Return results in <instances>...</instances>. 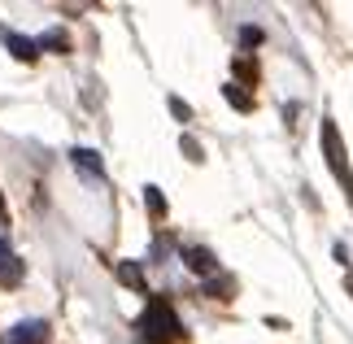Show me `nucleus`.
<instances>
[{"mask_svg":"<svg viewBox=\"0 0 353 344\" xmlns=\"http://www.w3.org/2000/svg\"><path fill=\"white\" fill-rule=\"evenodd\" d=\"M5 218H9V205H5V196H0V223H5Z\"/></svg>","mask_w":353,"mask_h":344,"instance_id":"nucleus-17","label":"nucleus"},{"mask_svg":"<svg viewBox=\"0 0 353 344\" xmlns=\"http://www.w3.org/2000/svg\"><path fill=\"white\" fill-rule=\"evenodd\" d=\"M183 153H188V157H192V161H201V144L192 140V135H183Z\"/></svg>","mask_w":353,"mask_h":344,"instance_id":"nucleus-16","label":"nucleus"},{"mask_svg":"<svg viewBox=\"0 0 353 344\" xmlns=\"http://www.w3.org/2000/svg\"><path fill=\"white\" fill-rule=\"evenodd\" d=\"M35 48H52V52H65V48H70V39H65L61 31H48L44 39H35Z\"/></svg>","mask_w":353,"mask_h":344,"instance_id":"nucleus-9","label":"nucleus"},{"mask_svg":"<svg viewBox=\"0 0 353 344\" xmlns=\"http://www.w3.org/2000/svg\"><path fill=\"white\" fill-rule=\"evenodd\" d=\"M48 340V323H39V318H31V323H18L9 332V344H44Z\"/></svg>","mask_w":353,"mask_h":344,"instance_id":"nucleus-3","label":"nucleus"},{"mask_svg":"<svg viewBox=\"0 0 353 344\" xmlns=\"http://www.w3.org/2000/svg\"><path fill=\"white\" fill-rule=\"evenodd\" d=\"M118 279L127 283V287H135V292H144V270H140V261H122V266H118Z\"/></svg>","mask_w":353,"mask_h":344,"instance_id":"nucleus-6","label":"nucleus"},{"mask_svg":"<svg viewBox=\"0 0 353 344\" xmlns=\"http://www.w3.org/2000/svg\"><path fill=\"white\" fill-rule=\"evenodd\" d=\"M5 257H9V244H5V240H0V261H5Z\"/></svg>","mask_w":353,"mask_h":344,"instance_id":"nucleus-18","label":"nucleus"},{"mask_svg":"<svg viewBox=\"0 0 353 344\" xmlns=\"http://www.w3.org/2000/svg\"><path fill=\"white\" fill-rule=\"evenodd\" d=\"M183 266L196 270V274H214L219 270V257H214L210 249H183Z\"/></svg>","mask_w":353,"mask_h":344,"instance_id":"nucleus-4","label":"nucleus"},{"mask_svg":"<svg viewBox=\"0 0 353 344\" xmlns=\"http://www.w3.org/2000/svg\"><path fill=\"white\" fill-rule=\"evenodd\" d=\"M323 153H327V166L332 174L341 179V188H345V196L353 205V174H349V157H345V144H341V135H336V122L332 118H323Z\"/></svg>","mask_w":353,"mask_h":344,"instance_id":"nucleus-2","label":"nucleus"},{"mask_svg":"<svg viewBox=\"0 0 353 344\" xmlns=\"http://www.w3.org/2000/svg\"><path fill=\"white\" fill-rule=\"evenodd\" d=\"M205 292H210L214 301H227V296L236 292V283H232V279H210V283H205Z\"/></svg>","mask_w":353,"mask_h":344,"instance_id":"nucleus-10","label":"nucleus"},{"mask_svg":"<svg viewBox=\"0 0 353 344\" xmlns=\"http://www.w3.org/2000/svg\"><path fill=\"white\" fill-rule=\"evenodd\" d=\"M144 205H148V214H153V218L166 214V201H161V192H157V188H144Z\"/></svg>","mask_w":353,"mask_h":344,"instance_id":"nucleus-11","label":"nucleus"},{"mask_svg":"<svg viewBox=\"0 0 353 344\" xmlns=\"http://www.w3.org/2000/svg\"><path fill=\"white\" fill-rule=\"evenodd\" d=\"M18 279H22V266L13 257H5L0 261V283H18Z\"/></svg>","mask_w":353,"mask_h":344,"instance_id":"nucleus-12","label":"nucleus"},{"mask_svg":"<svg viewBox=\"0 0 353 344\" xmlns=\"http://www.w3.org/2000/svg\"><path fill=\"white\" fill-rule=\"evenodd\" d=\"M223 96H227V101H232L236 109H244V114H249V109H253V96L244 92L240 83H227V88H223Z\"/></svg>","mask_w":353,"mask_h":344,"instance_id":"nucleus-8","label":"nucleus"},{"mask_svg":"<svg viewBox=\"0 0 353 344\" xmlns=\"http://www.w3.org/2000/svg\"><path fill=\"white\" fill-rule=\"evenodd\" d=\"M74 166H83V170H92V174H101L105 166H101V153H92V148H74Z\"/></svg>","mask_w":353,"mask_h":344,"instance_id":"nucleus-7","label":"nucleus"},{"mask_svg":"<svg viewBox=\"0 0 353 344\" xmlns=\"http://www.w3.org/2000/svg\"><path fill=\"white\" fill-rule=\"evenodd\" d=\"M240 39H244V44H262V31H257V26H244V31H240Z\"/></svg>","mask_w":353,"mask_h":344,"instance_id":"nucleus-14","label":"nucleus"},{"mask_svg":"<svg viewBox=\"0 0 353 344\" xmlns=\"http://www.w3.org/2000/svg\"><path fill=\"white\" fill-rule=\"evenodd\" d=\"M170 109H174V118H183V122H188V118H192V109H188V105L179 101V96H170Z\"/></svg>","mask_w":353,"mask_h":344,"instance_id":"nucleus-15","label":"nucleus"},{"mask_svg":"<svg viewBox=\"0 0 353 344\" xmlns=\"http://www.w3.org/2000/svg\"><path fill=\"white\" fill-rule=\"evenodd\" d=\"M236 74H240V79H257V65H253L249 57H240V61H236Z\"/></svg>","mask_w":353,"mask_h":344,"instance_id":"nucleus-13","label":"nucleus"},{"mask_svg":"<svg viewBox=\"0 0 353 344\" xmlns=\"http://www.w3.org/2000/svg\"><path fill=\"white\" fill-rule=\"evenodd\" d=\"M5 48H9L18 61H35V57H39L35 39H26V35H5Z\"/></svg>","mask_w":353,"mask_h":344,"instance_id":"nucleus-5","label":"nucleus"},{"mask_svg":"<svg viewBox=\"0 0 353 344\" xmlns=\"http://www.w3.org/2000/svg\"><path fill=\"white\" fill-rule=\"evenodd\" d=\"M140 336H144V344H174L179 340V318H174V310L161 296L148 301V310L140 318Z\"/></svg>","mask_w":353,"mask_h":344,"instance_id":"nucleus-1","label":"nucleus"}]
</instances>
